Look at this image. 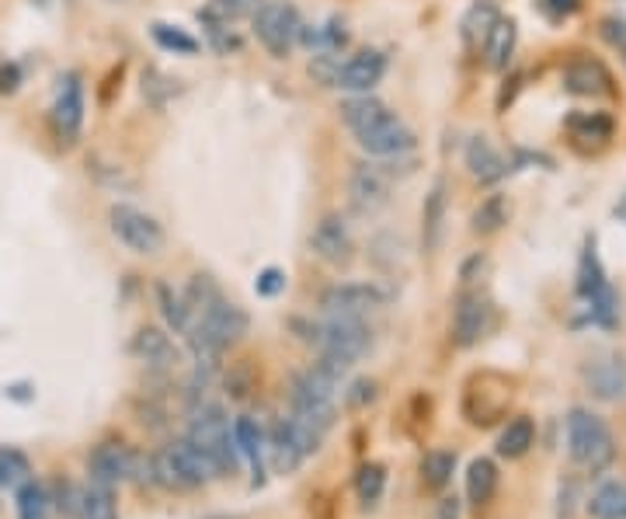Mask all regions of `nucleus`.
Segmentation results:
<instances>
[{
	"label": "nucleus",
	"mask_w": 626,
	"mask_h": 519,
	"mask_svg": "<svg viewBox=\"0 0 626 519\" xmlns=\"http://www.w3.org/2000/svg\"><path fill=\"white\" fill-rule=\"evenodd\" d=\"M495 328V307L481 290H466L456 300V311H453V345L460 349H474L487 338V332Z\"/></svg>",
	"instance_id": "nucleus-15"
},
{
	"label": "nucleus",
	"mask_w": 626,
	"mask_h": 519,
	"mask_svg": "<svg viewBox=\"0 0 626 519\" xmlns=\"http://www.w3.org/2000/svg\"><path fill=\"white\" fill-rule=\"evenodd\" d=\"M251 21H255V39L276 60H285L293 53L303 32V14L293 0H261V8L255 11Z\"/></svg>",
	"instance_id": "nucleus-6"
},
{
	"label": "nucleus",
	"mask_w": 626,
	"mask_h": 519,
	"mask_svg": "<svg viewBox=\"0 0 626 519\" xmlns=\"http://www.w3.org/2000/svg\"><path fill=\"white\" fill-rule=\"evenodd\" d=\"M387 491V467L384 464H363L359 471H355V495H359L363 506H376L379 499H384Z\"/></svg>",
	"instance_id": "nucleus-38"
},
{
	"label": "nucleus",
	"mask_w": 626,
	"mask_h": 519,
	"mask_svg": "<svg viewBox=\"0 0 626 519\" xmlns=\"http://www.w3.org/2000/svg\"><path fill=\"white\" fill-rule=\"evenodd\" d=\"M511 220V203L505 192H490V196L470 213V230H474L477 237H490L498 234L505 224Z\"/></svg>",
	"instance_id": "nucleus-27"
},
{
	"label": "nucleus",
	"mask_w": 626,
	"mask_h": 519,
	"mask_svg": "<svg viewBox=\"0 0 626 519\" xmlns=\"http://www.w3.org/2000/svg\"><path fill=\"white\" fill-rule=\"evenodd\" d=\"M29 474H32V467H29L25 453H18L11 446L0 450V491H4V488H21V485L29 482Z\"/></svg>",
	"instance_id": "nucleus-39"
},
{
	"label": "nucleus",
	"mask_w": 626,
	"mask_h": 519,
	"mask_svg": "<svg viewBox=\"0 0 626 519\" xmlns=\"http://www.w3.org/2000/svg\"><path fill=\"white\" fill-rule=\"evenodd\" d=\"M150 467H153V485L164 488H198L219 478L213 461L188 440H174L161 453H153Z\"/></svg>",
	"instance_id": "nucleus-4"
},
{
	"label": "nucleus",
	"mask_w": 626,
	"mask_h": 519,
	"mask_svg": "<svg viewBox=\"0 0 626 519\" xmlns=\"http://www.w3.org/2000/svg\"><path fill=\"white\" fill-rule=\"evenodd\" d=\"M321 432L300 422L296 415H282L268 429V457H272L276 474H293L306 457L321 450Z\"/></svg>",
	"instance_id": "nucleus-7"
},
{
	"label": "nucleus",
	"mask_w": 626,
	"mask_h": 519,
	"mask_svg": "<svg viewBox=\"0 0 626 519\" xmlns=\"http://www.w3.org/2000/svg\"><path fill=\"white\" fill-rule=\"evenodd\" d=\"M592 519H626V485L623 482H602L589 499Z\"/></svg>",
	"instance_id": "nucleus-34"
},
{
	"label": "nucleus",
	"mask_w": 626,
	"mask_h": 519,
	"mask_svg": "<svg viewBox=\"0 0 626 519\" xmlns=\"http://www.w3.org/2000/svg\"><path fill=\"white\" fill-rule=\"evenodd\" d=\"M495 491H498V464L490 457L470 461V467H466V502L474 509H481L495 499Z\"/></svg>",
	"instance_id": "nucleus-26"
},
{
	"label": "nucleus",
	"mask_w": 626,
	"mask_h": 519,
	"mask_svg": "<svg viewBox=\"0 0 626 519\" xmlns=\"http://www.w3.org/2000/svg\"><path fill=\"white\" fill-rule=\"evenodd\" d=\"M156 307H161L164 324H168V328H171L174 335H188L195 314H192V307H188L185 293L171 290L168 283H156Z\"/></svg>",
	"instance_id": "nucleus-30"
},
{
	"label": "nucleus",
	"mask_w": 626,
	"mask_h": 519,
	"mask_svg": "<svg viewBox=\"0 0 626 519\" xmlns=\"http://www.w3.org/2000/svg\"><path fill=\"white\" fill-rule=\"evenodd\" d=\"M498 18H501V14H498V8H495V0H474V4L466 8L463 21H460L466 46H481V42L487 39V32L495 29Z\"/></svg>",
	"instance_id": "nucleus-32"
},
{
	"label": "nucleus",
	"mask_w": 626,
	"mask_h": 519,
	"mask_svg": "<svg viewBox=\"0 0 626 519\" xmlns=\"http://www.w3.org/2000/svg\"><path fill=\"white\" fill-rule=\"evenodd\" d=\"M390 290L379 283H334L321 293V311L327 317H366L390 304Z\"/></svg>",
	"instance_id": "nucleus-13"
},
{
	"label": "nucleus",
	"mask_w": 626,
	"mask_h": 519,
	"mask_svg": "<svg viewBox=\"0 0 626 519\" xmlns=\"http://www.w3.org/2000/svg\"><path fill=\"white\" fill-rule=\"evenodd\" d=\"M87 478L105 488L126 485L132 478L153 485V467L147 457H140L137 450H129L122 443H98L91 450V457H87Z\"/></svg>",
	"instance_id": "nucleus-9"
},
{
	"label": "nucleus",
	"mask_w": 626,
	"mask_h": 519,
	"mask_svg": "<svg viewBox=\"0 0 626 519\" xmlns=\"http://www.w3.org/2000/svg\"><path fill=\"white\" fill-rule=\"evenodd\" d=\"M188 443H195L198 450L213 461L216 474H234L240 464V453L234 443V422L227 419L219 404H203L195 412L192 425H188Z\"/></svg>",
	"instance_id": "nucleus-5"
},
{
	"label": "nucleus",
	"mask_w": 626,
	"mask_h": 519,
	"mask_svg": "<svg viewBox=\"0 0 626 519\" xmlns=\"http://www.w3.org/2000/svg\"><path fill=\"white\" fill-rule=\"evenodd\" d=\"M384 77H387V53L363 50V53H355L352 60L338 63V74H334L331 88H338L345 95H369Z\"/></svg>",
	"instance_id": "nucleus-16"
},
{
	"label": "nucleus",
	"mask_w": 626,
	"mask_h": 519,
	"mask_svg": "<svg viewBox=\"0 0 626 519\" xmlns=\"http://www.w3.org/2000/svg\"><path fill=\"white\" fill-rule=\"evenodd\" d=\"M84 112H87V98H84V77L77 71H66L56 80V95L50 108V122L60 147H74L84 133Z\"/></svg>",
	"instance_id": "nucleus-11"
},
{
	"label": "nucleus",
	"mask_w": 626,
	"mask_h": 519,
	"mask_svg": "<svg viewBox=\"0 0 626 519\" xmlns=\"http://www.w3.org/2000/svg\"><path fill=\"white\" fill-rule=\"evenodd\" d=\"M585 387L595 401H619L626 398V359L609 353V356H595L585 363Z\"/></svg>",
	"instance_id": "nucleus-19"
},
{
	"label": "nucleus",
	"mask_w": 626,
	"mask_h": 519,
	"mask_svg": "<svg viewBox=\"0 0 626 519\" xmlns=\"http://www.w3.org/2000/svg\"><path fill=\"white\" fill-rule=\"evenodd\" d=\"M234 443H237V453L240 461H248L251 467V485H265V457H268V432L258 425V419L251 415H237L234 419Z\"/></svg>",
	"instance_id": "nucleus-22"
},
{
	"label": "nucleus",
	"mask_w": 626,
	"mask_h": 519,
	"mask_svg": "<svg viewBox=\"0 0 626 519\" xmlns=\"http://www.w3.org/2000/svg\"><path fill=\"white\" fill-rule=\"evenodd\" d=\"M355 143H359L373 161H393V158H408L418 140H414L411 126L404 119L387 112L376 122L363 126L359 133H355Z\"/></svg>",
	"instance_id": "nucleus-12"
},
{
	"label": "nucleus",
	"mask_w": 626,
	"mask_h": 519,
	"mask_svg": "<svg viewBox=\"0 0 626 519\" xmlns=\"http://www.w3.org/2000/svg\"><path fill=\"white\" fill-rule=\"evenodd\" d=\"M203 29H206V35H209V46H213L216 53L230 56V53H237V50H240V35H237L230 25H203Z\"/></svg>",
	"instance_id": "nucleus-43"
},
{
	"label": "nucleus",
	"mask_w": 626,
	"mask_h": 519,
	"mask_svg": "<svg viewBox=\"0 0 626 519\" xmlns=\"http://www.w3.org/2000/svg\"><path fill=\"white\" fill-rule=\"evenodd\" d=\"M150 35H153L156 46H161L164 53H174V56H195L198 50H203L192 32L177 29V25H168V21H153V25H150Z\"/></svg>",
	"instance_id": "nucleus-37"
},
{
	"label": "nucleus",
	"mask_w": 626,
	"mask_h": 519,
	"mask_svg": "<svg viewBox=\"0 0 626 519\" xmlns=\"http://www.w3.org/2000/svg\"><path fill=\"white\" fill-rule=\"evenodd\" d=\"M602 35H606L613 46L626 50V21L623 18H606V21H602Z\"/></svg>",
	"instance_id": "nucleus-46"
},
{
	"label": "nucleus",
	"mask_w": 626,
	"mask_h": 519,
	"mask_svg": "<svg viewBox=\"0 0 626 519\" xmlns=\"http://www.w3.org/2000/svg\"><path fill=\"white\" fill-rule=\"evenodd\" d=\"M519 46V21L516 18H498L495 29L484 39V63L495 74H505L511 67V56Z\"/></svg>",
	"instance_id": "nucleus-24"
},
{
	"label": "nucleus",
	"mask_w": 626,
	"mask_h": 519,
	"mask_svg": "<svg viewBox=\"0 0 626 519\" xmlns=\"http://www.w3.org/2000/svg\"><path fill=\"white\" fill-rule=\"evenodd\" d=\"M536 11H540L550 25H561V21L581 11V0H536Z\"/></svg>",
	"instance_id": "nucleus-42"
},
{
	"label": "nucleus",
	"mask_w": 626,
	"mask_h": 519,
	"mask_svg": "<svg viewBox=\"0 0 626 519\" xmlns=\"http://www.w3.org/2000/svg\"><path fill=\"white\" fill-rule=\"evenodd\" d=\"M108 230L111 237L132 255H161L164 251V227L132 203H111L108 206Z\"/></svg>",
	"instance_id": "nucleus-8"
},
{
	"label": "nucleus",
	"mask_w": 626,
	"mask_h": 519,
	"mask_svg": "<svg viewBox=\"0 0 626 519\" xmlns=\"http://www.w3.org/2000/svg\"><path fill=\"white\" fill-rule=\"evenodd\" d=\"M18 519H53V495L42 482L29 478L18 488Z\"/></svg>",
	"instance_id": "nucleus-35"
},
{
	"label": "nucleus",
	"mask_w": 626,
	"mask_h": 519,
	"mask_svg": "<svg viewBox=\"0 0 626 519\" xmlns=\"http://www.w3.org/2000/svg\"><path fill=\"white\" fill-rule=\"evenodd\" d=\"M466 167H470V179L481 182V185H495L498 179L508 175V164L505 158L495 150L487 137H474L466 143Z\"/></svg>",
	"instance_id": "nucleus-25"
},
{
	"label": "nucleus",
	"mask_w": 626,
	"mask_h": 519,
	"mask_svg": "<svg viewBox=\"0 0 626 519\" xmlns=\"http://www.w3.org/2000/svg\"><path fill=\"white\" fill-rule=\"evenodd\" d=\"M74 519H119L116 499H111V488L95 485V482L87 488H77Z\"/></svg>",
	"instance_id": "nucleus-31"
},
{
	"label": "nucleus",
	"mask_w": 626,
	"mask_h": 519,
	"mask_svg": "<svg viewBox=\"0 0 626 519\" xmlns=\"http://www.w3.org/2000/svg\"><path fill=\"white\" fill-rule=\"evenodd\" d=\"M439 519H460V499H442L439 502Z\"/></svg>",
	"instance_id": "nucleus-47"
},
{
	"label": "nucleus",
	"mask_w": 626,
	"mask_h": 519,
	"mask_svg": "<svg viewBox=\"0 0 626 519\" xmlns=\"http://www.w3.org/2000/svg\"><path fill=\"white\" fill-rule=\"evenodd\" d=\"M390 185L393 175L379 161L355 164L348 175V206L355 209V216H376L384 209L390 203Z\"/></svg>",
	"instance_id": "nucleus-14"
},
{
	"label": "nucleus",
	"mask_w": 626,
	"mask_h": 519,
	"mask_svg": "<svg viewBox=\"0 0 626 519\" xmlns=\"http://www.w3.org/2000/svg\"><path fill=\"white\" fill-rule=\"evenodd\" d=\"M376 398H379V383L369 380V377L352 380V383H348V391H345V404L355 408V412H359V408H369Z\"/></svg>",
	"instance_id": "nucleus-41"
},
{
	"label": "nucleus",
	"mask_w": 626,
	"mask_h": 519,
	"mask_svg": "<svg viewBox=\"0 0 626 519\" xmlns=\"http://www.w3.org/2000/svg\"><path fill=\"white\" fill-rule=\"evenodd\" d=\"M445 216H450V196H445V182H435L432 192L421 203V245L429 255L442 248Z\"/></svg>",
	"instance_id": "nucleus-23"
},
{
	"label": "nucleus",
	"mask_w": 626,
	"mask_h": 519,
	"mask_svg": "<svg viewBox=\"0 0 626 519\" xmlns=\"http://www.w3.org/2000/svg\"><path fill=\"white\" fill-rule=\"evenodd\" d=\"M578 300L585 304V314L592 324L598 328H616L619 321V296L609 283L606 269H602V258H598V245L595 237L585 241V251L578 258Z\"/></svg>",
	"instance_id": "nucleus-1"
},
{
	"label": "nucleus",
	"mask_w": 626,
	"mask_h": 519,
	"mask_svg": "<svg viewBox=\"0 0 626 519\" xmlns=\"http://www.w3.org/2000/svg\"><path fill=\"white\" fill-rule=\"evenodd\" d=\"M129 353L143 366H150V370H161V374L174 370V366L182 363V353H177L174 338L161 328H140L129 342Z\"/></svg>",
	"instance_id": "nucleus-21"
},
{
	"label": "nucleus",
	"mask_w": 626,
	"mask_h": 519,
	"mask_svg": "<svg viewBox=\"0 0 626 519\" xmlns=\"http://www.w3.org/2000/svg\"><path fill=\"white\" fill-rule=\"evenodd\" d=\"M338 112H342V119H345V126L352 129V133H359L363 126L376 122L379 116H387L390 108L379 98H373V95H352L348 101H342Z\"/></svg>",
	"instance_id": "nucleus-36"
},
{
	"label": "nucleus",
	"mask_w": 626,
	"mask_h": 519,
	"mask_svg": "<svg viewBox=\"0 0 626 519\" xmlns=\"http://www.w3.org/2000/svg\"><path fill=\"white\" fill-rule=\"evenodd\" d=\"M568 137L578 150H602L613 137H616V119L609 112H589V108H578L564 119Z\"/></svg>",
	"instance_id": "nucleus-20"
},
{
	"label": "nucleus",
	"mask_w": 626,
	"mask_h": 519,
	"mask_svg": "<svg viewBox=\"0 0 626 519\" xmlns=\"http://www.w3.org/2000/svg\"><path fill=\"white\" fill-rule=\"evenodd\" d=\"M293 328L306 345L317 353L342 356V359H363L373 345V332L363 324V317H324V321H293Z\"/></svg>",
	"instance_id": "nucleus-2"
},
{
	"label": "nucleus",
	"mask_w": 626,
	"mask_h": 519,
	"mask_svg": "<svg viewBox=\"0 0 626 519\" xmlns=\"http://www.w3.org/2000/svg\"><path fill=\"white\" fill-rule=\"evenodd\" d=\"M21 77L25 74H21L18 63H11V60L0 63V95H14L21 88Z\"/></svg>",
	"instance_id": "nucleus-45"
},
{
	"label": "nucleus",
	"mask_w": 626,
	"mask_h": 519,
	"mask_svg": "<svg viewBox=\"0 0 626 519\" xmlns=\"http://www.w3.org/2000/svg\"><path fill=\"white\" fill-rule=\"evenodd\" d=\"M310 251L321 258L324 266H345L352 262V251H355V241H352V230L345 224L342 213H324L317 227L310 234Z\"/></svg>",
	"instance_id": "nucleus-17"
},
{
	"label": "nucleus",
	"mask_w": 626,
	"mask_h": 519,
	"mask_svg": "<svg viewBox=\"0 0 626 519\" xmlns=\"http://www.w3.org/2000/svg\"><path fill=\"white\" fill-rule=\"evenodd\" d=\"M564 425H568V453L578 467L598 474L616 461L613 432L595 412H589V408H571Z\"/></svg>",
	"instance_id": "nucleus-3"
},
{
	"label": "nucleus",
	"mask_w": 626,
	"mask_h": 519,
	"mask_svg": "<svg viewBox=\"0 0 626 519\" xmlns=\"http://www.w3.org/2000/svg\"><path fill=\"white\" fill-rule=\"evenodd\" d=\"M613 213H616V220H623V224H626V192H623V199L616 203V209H613Z\"/></svg>",
	"instance_id": "nucleus-48"
},
{
	"label": "nucleus",
	"mask_w": 626,
	"mask_h": 519,
	"mask_svg": "<svg viewBox=\"0 0 626 519\" xmlns=\"http://www.w3.org/2000/svg\"><path fill=\"white\" fill-rule=\"evenodd\" d=\"M508 401H511V383L505 377L474 374L466 380V391H463V415L470 425L487 429L508 412Z\"/></svg>",
	"instance_id": "nucleus-10"
},
{
	"label": "nucleus",
	"mask_w": 626,
	"mask_h": 519,
	"mask_svg": "<svg viewBox=\"0 0 626 519\" xmlns=\"http://www.w3.org/2000/svg\"><path fill=\"white\" fill-rule=\"evenodd\" d=\"M261 8V0H206L198 8V21L203 25H237L244 18H255V11Z\"/></svg>",
	"instance_id": "nucleus-29"
},
{
	"label": "nucleus",
	"mask_w": 626,
	"mask_h": 519,
	"mask_svg": "<svg viewBox=\"0 0 626 519\" xmlns=\"http://www.w3.org/2000/svg\"><path fill=\"white\" fill-rule=\"evenodd\" d=\"M285 286H289V275H285L282 269H261L258 279H255V293H258V296H268V300L279 296Z\"/></svg>",
	"instance_id": "nucleus-44"
},
{
	"label": "nucleus",
	"mask_w": 626,
	"mask_h": 519,
	"mask_svg": "<svg viewBox=\"0 0 626 519\" xmlns=\"http://www.w3.org/2000/svg\"><path fill=\"white\" fill-rule=\"evenodd\" d=\"M623 53H626V50H623Z\"/></svg>",
	"instance_id": "nucleus-49"
},
{
	"label": "nucleus",
	"mask_w": 626,
	"mask_h": 519,
	"mask_svg": "<svg viewBox=\"0 0 626 519\" xmlns=\"http://www.w3.org/2000/svg\"><path fill=\"white\" fill-rule=\"evenodd\" d=\"M171 95H177V88H174L171 77H164L161 71H147V74H143V98H150L156 108H164Z\"/></svg>",
	"instance_id": "nucleus-40"
},
{
	"label": "nucleus",
	"mask_w": 626,
	"mask_h": 519,
	"mask_svg": "<svg viewBox=\"0 0 626 519\" xmlns=\"http://www.w3.org/2000/svg\"><path fill=\"white\" fill-rule=\"evenodd\" d=\"M564 88L578 98H606L616 95L613 74L602 60L595 56H574L564 67Z\"/></svg>",
	"instance_id": "nucleus-18"
},
{
	"label": "nucleus",
	"mask_w": 626,
	"mask_h": 519,
	"mask_svg": "<svg viewBox=\"0 0 626 519\" xmlns=\"http://www.w3.org/2000/svg\"><path fill=\"white\" fill-rule=\"evenodd\" d=\"M421 485L429 491H442L450 488L453 474H456V453L453 450H429L421 457Z\"/></svg>",
	"instance_id": "nucleus-33"
},
{
	"label": "nucleus",
	"mask_w": 626,
	"mask_h": 519,
	"mask_svg": "<svg viewBox=\"0 0 626 519\" xmlns=\"http://www.w3.org/2000/svg\"><path fill=\"white\" fill-rule=\"evenodd\" d=\"M532 446H536V422H532L529 415H519V419H511V422L501 429V436H498V457H505V461H522Z\"/></svg>",
	"instance_id": "nucleus-28"
}]
</instances>
